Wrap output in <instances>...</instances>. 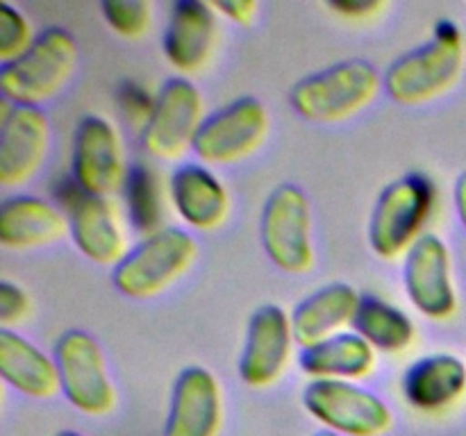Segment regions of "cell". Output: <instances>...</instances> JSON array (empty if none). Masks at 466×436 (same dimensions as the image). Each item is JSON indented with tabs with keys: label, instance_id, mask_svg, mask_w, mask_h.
<instances>
[{
	"label": "cell",
	"instance_id": "6da1fadb",
	"mask_svg": "<svg viewBox=\"0 0 466 436\" xmlns=\"http://www.w3.org/2000/svg\"><path fill=\"white\" fill-rule=\"evenodd\" d=\"M464 39L453 21H440L428 44L400 54L385 71L382 86L399 104H423L449 94L464 71Z\"/></svg>",
	"mask_w": 466,
	"mask_h": 436
},
{
	"label": "cell",
	"instance_id": "7a4b0ae2",
	"mask_svg": "<svg viewBox=\"0 0 466 436\" xmlns=\"http://www.w3.org/2000/svg\"><path fill=\"white\" fill-rule=\"evenodd\" d=\"M382 86L378 68L367 59H346L296 82L289 103L312 123H339L373 103Z\"/></svg>",
	"mask_w": 466,
	"mask_h": 436
},
{
	"label": "cell",
	"instance_id": "3957f363",
	"mask_svg": "<svg viewBox=\"0 0 466 436\" xmlns=\"http://www.w3.org/2000/svg\"><path fill=\"white\" fill-rule=\"evenodd\" d=\"M77 66V44L64 27H48L18 59L0 66L3 100L36 107L64 89Z\"/></svg>",
	"mask_w": 466,
	"mask_h": 436
},
{
	"label": "cell",
	"instance_id": "277c9868",
	"mask_svg": "<svg viewBox=\"0 0 466 436\" xmlns=\"http://www.w3.org/2000/svg\"><path fill=\"white\" fill-rule=\"evenodd\" d=\"M437 191L431 177L410 173L382 189L369 221V245L382 259H399L421 239L435 209Z\"/></svg>",
	"mask_w": 466,
	"mask_h": 436
},
{
	"label": "cell",
	"instance_id": "5b68a950",
	"mask_svg": "<svg viewBox=\"0 0 466 436\" xmlns=\"http://www.w3.org/2000/svg\"><path fill=\"white\" fill-rule=\"evenodd\" d=\"M196 254L198 243L194 236L177 227H164L130 248L114 266L112 282L127 298H155L189 271Z\"/></svg>",
	"mask_w": 466,
	"mask_h": 436
},
{
	"label": "cell",
	"instance_id": "8992f818",
	"mask_svg": "<svg viewBox=\"0 0 466 436\" xmlns=\"http://www.w3.org/2000/svg\"><path fill=\"white\" fill-rule=\"evenodd\" d=\"M303 407L339 436H385L394 425L390 404L353 382L312 380L303 391Z\"/></svg>",
	"mask_w": 466,
	"mask_h": 436
},
{
	"label": "cell",
	"instance_id": "52a82bcc",
	"mask_svg": "<svg viewBox=\"0 0 466 436\" xmlns=\"http://www.w3.org/2000/svg\"><path fill=\"white\" fill-rule=\"evenodd\" d=\"M259 234L264 253L280 271L303 275L314 266L312 209L296 184L287 182L271 191L262 209Z\"/></svg>",
	"mask_w": 466,
	"mask_h": 436
},
{
	"label": "cell",
	"instance_id": "ba28073f",
	"mask_svg": "<svg viewBox=\"0 0 466 436\" xmlns=\"http://www.w3.org/2000/svg\"><path fill=\"white\" fill-rule=\"evenodd\" d=\"M62 393L77 411L86 416H105L116 404L112 377L98 341L82 330H66L55 343Z\"/></svg>",
	"mask_w": 466,
	"mask_h": 436
},
{
	"label": "cell",
	"instance_id": "9c48e42d",
	"mask_svg": "<svg viewBox=\"0 0 466 436\" xmlns=\"http://www.w3.org/2000/svg\"><path fill=\"white\" fill-rule=\"evenodd\" d=\"M203 121L205 103L194 82L171 77L155 95L153 112L141 134L144 148L155 159L176 162L187 150H194Z\"/></svg>",
	"mask_w": 466,
	"mask_h": 436
},
{
	"label": "cell",
	"instance_id": "30bf717a",
	"mask_svg": "<svg viewBox=\"0 0 466 436\" xmlns=\"http://www.w3.org/2000/svg\"><path fill=\"white\" fill-rule=\"evenodd\" d=\"M267 132V107L258 98L246 95L205 118L194 141V153L205 164L230 166L250 157L264 144Z\"/></svg>",
	"mask_w": 466,
	"mask_h": 436
},
{
	"label": "cell",
	"instance_id": "8fae6325",
	"mask_svg": "<svg viewBox=\"0 0 466 436\" xmlns=\"http://www.w3.org/2000/svg\"><path fill=\"white\" fill-rule=\"evenodd\" d=\"M126 153L116 127L103 116H85L71 141V180L89 195H109L123 189L127 177Z\"/></svg>",
	"mask_w": 466,
	"mask_h": 436
},
{
	"label": "cell",
	"instance_id": "7c38bea8",
	"mask_svg": "<svg viewBox=\"0 0 466 436\" xmlns=\"http://www.w3.org/2000/svg\"><path fill=\"white\" fill-rule=\"evenodd\" d=\"M403 284L414 309L432 321H446L458 312L451 250L437 234H423L405 254Z\"/></svg>",
	"mask_w": 466,
	"mask_h": 436
},
{
	"label": "cell",
	"instance_id": "4fadbf2b",
	"mask_svg": "<svg viewBox=\"0 0 466 436\" xmlns=\"http://www.w3.org/2000/svg\"><path fill=\"white\" fill-rule=\"evenodd\" d=\"M50 145V123L39 107L12 104L0 109V184L23 186L41 171Z\"/></svg>",
	"mask_w": 466,
	"mask_h": 436
},
{
	"label": "cell",
	"instance_id": "5bb4252c",
	"mask_svg": "<svg viewBox=\"0 0 466 436\" xmlns=\"http://www.w3.org/2000/svg\"><path fill=\"white\" fill-rule=\"evenodd\" d=\"M294 343L291 318L285 309L278 304L255 309L239 357L241 382L250 389H267L276 384L289 363Z\"/></svg>",
	"mask_w": 466,
	"mask_h": 436
},
{
	"label": "cell",
	"instance_id": "9a60e30c",
	"mask_svg": "<svg viewBox=\"0 0 466 436\" xmlns=\"http://www.w3.org/2000/svg\"><path fill=\"white\" fill-rule=\"evenodd\" d=\"M66 216L73 243L94 263L118 266L130 253L121 209L112 198L77 189L73 198L66 200Z\"/></svg>",
	"mask_w": 466,
	"mask_h": 436
},
{
	"label": "cell",
	"instance_id": "2e32d148",
	"mask_svg": "<svg viewBox=\"0 0 466 436\" xmlns=\"http://www.w3.org/2000/svg\"><path fill=\"white\" fill-rule=\"evenodd\" d=\"M223 425V393L217 377L203 366L177 375L168 402L164 436H218Z\"/></svg>",
	"mask_w": 466,
	"mask_h": 436
},
{
	"label": "cell",
	"instance_id": "e0dca14e",
	"mask_svg": "<svg viewBox=\"0 0 466 436\" xmlns=\"http://www.w3.org/2000/svg\"><path fill=\"white\" fill-rule=\"evenodd\" d=\"M217 9L198 0L173 5L162 36L164 57L182 75H196L208 66L217 48Z\"/></svg>",
	"mask_w": 466,
	"mask_h": 436
},
{
	"label": "cell",
	"instance_id": "ac0fdd59",
	"mask_svg": "<svg viewBox=\"0 0 466 436\" xmlns=\"http://www.w3.org/2000/svg\"><path fill=\"white\" fill-rule=\"evenodd\" d=\"M177 216L200 232L217 230L230 213V195L223 182L203 164H182L168 182Z\"/></svg>",
	"mask_w": 466,
	"mask_h": 436
},
{
	"label": "cell",
	"instance_id": "d6986e66",
	"mask_svg": "<svg viewBox=\"0 0 466 436\" xmlns=\"http://www.w3.org/2000/svg\"><path fill=\"white\" fill-rule=\"evenodd\" d=\"M360 302L362 295L358 293V289L344 282L317 289L312 295L300 300L291 313L296 343L305 350L346 332V327L355 322Z\"/></svg>",
	"mask_w": 466,
	"mask_h": 436
},
{
	"label": "cell",
	"instance_id": "ffe728a7",
	"mask_svg": "<svg viewBox=\"0 0 466 436\" xmlns=\"http://www.w3.org/2000/svg\"><path fill=\"white\" fill-rule=\"evenodd\" d=\"M68 234V216L55 203L36 195H14L0 207V243L7 250H30Z\"/></svg>",
	"mask_w": 466,
	"mask_h": 436
},
{
	"label": "cell",
	"instance_id": "44dd1931",
	"mask_svg": "<svg viewBox=\"0 0 466 436\" xmlns=\"http://www.w3.org/2000/svg\"><path fill=\"white\" fill-rule=\"evenodd\" d=\"M403 393L417 411H444L466 393V363L449 352L428 354L408 368Z\"/></svg>",
	"mask_w": 466,
	"mask_h": 436
},
{
	"label": "cell",
	"instance_id": "7402d4cb",
	"mask_svg": "<svg viewBox=\"0 0 466 436\" xmlns=\"http://www.w3.org/2000/svg\"><path fill=\"white\" fill-rule=\"evenodd\" d=\"M0 375L5 384L35 400H50L62 391L55 359L12 330H0Z\"/></svg>",
	"mask_w": 466,
	"mask_h": 436
},
{
	"label": "cell",
	"instance_id": "603a6c76",
	"mask_svg": "<svg viewBox=\"0 0 466 436\" xmlns=\"http://www.w3.org/2000/svg\"><path fill=\"white\" fill-rule=\"evenodd\" d=\"M376 366V350L358 334L341 332L300 354V368L312 380H364Z\"/></svg>",
	"mask_w": 466,
	"mask_h": 436
},
{
	"label": "cell",
	"instance_id": "cb8c5ba5",
	"mask_svg": "<svg viewBox=\"0 0 466 436\" xmlns=\"http://www.w3.org/2000/svg\"><path fill=\"white\" fill-rule=\"evenodd\" d=\"M353 330L373 350H380L387 354L405 352L417 339L412 318L403 309L394 307L380 298H371V295H364L362 302H360Z\"/></svg>",
	"mask_w": 466,
	"mask_h": 436
},
{
	"label": "cell",
	"instance_id": "d4e9b609",
	"mask_svg": "<svg viewBox=\"0 0 466 436\" xmlns=\"http://www.w3.org/2000/svg\"><path fill=\"white\" fill-rule=\"evenodd\" d=\"M123 191H126L127 213L137 230L144 232L146 236L164 230L162 195H159L157 175L153 173V168H148L146 164H135L127 171Z\"/></svg>",
	"mask_w": 466,
	"mask_h": 436
},
{
	"label": "cell",
	"instance_id": "484cf974",
	"mask_svg": "<svg viewBox=\"0 0 466 436\" xmlns=\"http://www.w3.org/2000/svg\"><path fill=\"white\" fill-rule=\"evenodd\" d=\"M107 25L123 39H141L148 32L153 7L144 0H107L100 5Z\"/></svg>",
	"mask_w": 466,
	"mask_h": 436
},
{
	"label": "cell",
	"instance_id": "4316f807",
	"mask_svg": "<svg viewBox=\"0 0 466 436\" xmlns=\"http://www.w3.org/2000/svg\"><path fill=\"white\" fill-rule=\"evenodd\" d=\"M36 36H32V27L27 18L12 7L9 3L0 5V59L3 64L21 57Z\"/></svg>",
	"mask_w": 466,
	"mask_h": 436
},
{
	"label": "cell",
	"instance_id": "83f0119b",
	"mask_svg": "<svg viewBox=\"0 0 466 436\" xmlns=\"http://www.w3.org/2000/svg\"><path fill=\"white\" fill-rule=\"evenodd\" d=\"M27 312H30V298L25 291L9 280L0 282V325L3 330L21 322Z\"/></svg>",
	"mask_w": 466,
	"mask_h": 436
},
{
	"label": "cell",
	"instance_id": "f1b7e54d",
	"mask_svg": "<svg viewBox=\"0 0 466 436\" xmlns=\"http://www.w3.org/2000/svg\"><path fill=\"white\" fill-rule=\"evenodd\" d=\"M328 9L337 12L339 16L360 21V18L376 16L378 12L385 9V3H378V0H337V3L328 5Z\"/></svg>",
	"mask_w": 466,
	"mask_h": 436
},
{
	"label": "cell",
	"instance_id": "f546056e",
	"mask_svg": "<svg viewBox=\"0 0 466 436\" xmlns=\"http://www.w3.org/2000/svg\"><path fill=\"white\" fill-rule=\"evenodd\" d=\"M123 107H126V114H130L132 121H141L146 125L150 118V112H153L155 98H148L144 89H137L135 84H127L126 91H123Z\"/></svg>",
	"mask_w": 466,
	"mask_h": 436
},
{
	"label": "cell",
	"instance_id": "4dcf8cb0",
	"mask_svg": "<svg viewBox=\"0 0 466 436\" xmlns=\"http://www.w3.org/2000/svg\"><path fill=\"white\" fill-rule=\"evenodd\" d=\"M217 14H223L239 25H250L258 16V3L255 0H228V3L214 5Z\"/></svg>",
	"mask_w": 466,
	"mask_h": 436
},
{
	"label": "cell",
	"instance_id": "1f68e13d",
	"mask_svg": "<svg viewBox=\"0 0 466 436\" xmlns=\"http://www.w3.org/2000/svg\"><path fill=\"white\" fill-rule=\"evenodd\" d=\"M455 209H458V216L466 230V173H462L455 182Z\"/></svg>",
	"mask_w": 466,
	"mask_h": 436
},
{
	"label": "cell",
	"instance_id": "d6a6232c",
	"mask_svg": "<svg viewBox=\"0 0 466 436\" xmlns=\"http://www.w3.org/2000/svg\"><path fill=\"white\" fill-rule=\"evenodd\" d=\"M55 436H85V434H80V431H76V430H64V431H57Z\"/></svg>",
	"mask_w": 466,
	"mask_h": 436
},
{
	"label": "cell",
	"instance_id": "836d02e7",
	"mask_svg": "<svg viewBox=\"0 0 466 436\" xmlns=\"http://www.w3.org/2000/svg\"><path fill=\"white\" fill-rule=\"evenodd\" d=\"M314 436H339V434H335V431H328V430H323V431H317V434Z\"/></svg>",
	"mask_w": 466,
	"mask_h": 436
}]
</instances>
